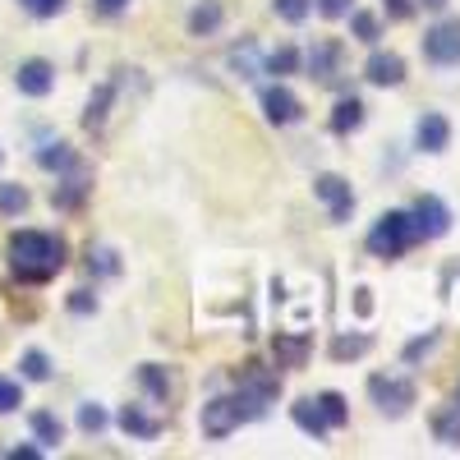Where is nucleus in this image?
<instances>
[{
    "label": "nucleus",
    "instance_id": "1a4fd4ad",
    "mask_svg": "<svg viewBox=\"0 0 460 460\" xmlns=\"http://www.w3.org/2000/svg\"><path fill=\"white\" fill-rule=\"evenodd\" d=\"M14 84H19L23 97H47V93L56 88V69H51L47 60H23L19 74H14Z\"/></svg>",
    "mask_w": 460,
    "mask_h": 460
},
{
    "label": "nucleus",
    "instance_id": "423d86ee",
    "mask_svg": "<svg viewBox=\"0 0 460 460\" xmlns=\"http://www.w3.org/2000/svg\"><path fill=\"white\" fill-rule=\"evenodd\" d=\"M410 221H414V230H419V240H442L447 230H451V208H447L442 199L424 194V199L414 203Z\"/></svg>",
    "mask_w": 460,
    "mask_h": 460
},
{
    "label": "nucleus",
    "instance_id": "a878e982",
    "mask_svg": "<svg viewBox=\"0 0 460 460\" xmlns=\"http://www.w3.org/2000/svg\"><path fill=\"white\" fill-rule=\"evenodd\" d=\"M350 28H355V37H359V42H377V14H368V10H355V14H350Z\"/></svg>",
    "mask_w": 460,
    "mask_h": 460
},
{
    "label": "nucleus",
    "instance_id": "4468645a",
    "mask_svg": "<svg viewBox=\"0 0 460 460\" xmlns=\"http://www.w3.org/2000/svg\"><path fill=\"white\" fill-rule=\"evenodd\" d=\"M364 125V102L359 97H341L336 111H332V129L336 134H355Z\"/></svg>",
    "mask_w": 460,
    "mask_h": 460
},
{
    "label": "nucleus",
    "instance_id": "c85d7f7f",
    "mask_svg": "<svg viewBox=\"0 0 460 460\" xmlns=\"http://www.w3.org/2000/svg\"><path fill=\"white\" fill-rule=\"evenodd\" d=\"M295 65H299V51L295 47H281V51L267 56V74H290Z\"/></svg>",
    "mask_w": 460,
    "mask_h": 460
},
{
    "label": "nucleus",
    "instance_id": "ddd939ff",
    "mask_svg": "<svg viewBox=\"0 0 460 460\" xmlns=\"http://www.w3.org/2000/svg\"><path fill=\"white\" fill-rule=\"evenodd\" d=\"M290 419L309 433V438H327L332 429H327V419H323V410H318V401H295L290 405Z\"/></svg>",
    "mask_w": 460,
    "mask_h": 460
},
{
    "label": "nucleus",
    "instance_id": "cd10ccee",
    "mask_svg": "<svg viewBox=\"0 0 460 460\" xmlns=\"http://www.w3.org/2000/svg\"><path fill=\"white\" fill-rule=\"evenodd\" d=\"M79 429H84V433H102V429H106V410L93 405V401L79 405Z\"/></svg>",
    "mask_w": 460,
    "mask_h": 460
},
{
    "label": "nucleus",
    "instance_id": "b1692460",
    "mask_svg": "<svg viewBox=\"0 0 460 460\" xmlns=\"http://www.w3.org/2000/svg\"><path fill=\"white\" fill-rule=\"evenodd\" d=\"M272 10L286 23H304V19H309V10H314V0H272Z\"/></svg>",
    "mask_w": 460,
    "mask_h": 460
},
{
    "label": "nucleus",
    "instance_id": "c756f323",
    "mask_svg": "<svg viewBox=\"0 0 460 460\" xmlns=\"http://www.w3.org/2000/svg\"><path fill=\"white\" fill-rule=\"evenodd\" d=\"M277 359L295 368V364L304 359V341H295V336H277Z\"/></svg>",
    "mask_w": 460,
    "mask_h": 460
},
{
    "label": "nucleus",
    "instance_id": "2eb2a0df",
    "mask_svg": "<svg viewBox=\"0 0 460 460\" xmlns=\"http://www.w3.org/2000/svg\"><path fill=\"white\" fill-rule=\"evenodd\" d=\"M120 429H125L129 438H157V433H162V419L143 414L138 405H125V410H120Z\"/></svg>",
    "mask_w": 460,
    "mask_h": 460
},
{
    "label": "nucleus",
    "instance_id": "393cba45",
    "mask_svg": "<svg viewBox=\"0 0 460 460\" xmlns=\"http://www.w3.org/2000/svg\"><path fill=\"white\" fill-rule=\"evenodd\" d=\"M106 106H111V84L97 88V97L88 102V115H84V125H88V129H97V125L106 120Z\"/></svg>",
    "mask_w": 460,
    "mask_h": 460
},
{
    "label": "nucleus",
    "instance_id": "aec40b11",
    "mask_svg": "<svg viewBox=\"0 0 460 460\" xmlns=\"http://www.w3.org/2000/svg\"><path fill=\"white\" fill-rule=\"evenodd\" d=\"M19 368H23V377H28V382H47V377H51V359H47L42 350H23Z\"/></svg>",
    "mask_w": 460,
    "mask_h": 460
},
{
    "label": "nucleus",
    "instance_id": "58836bf2",
    "mask_svg": "<svg viewBox=\"0 0 460 460\" xmlns=\"http://www.w3.org/2000/svg\"><path fill=\"white\" fill-rule=\"evenodd\" d=\"M424 5H442V0H424Z\"/></svg>",
    "mask_w": 460,
    "mask_h": 460
},
{
    "label": "nucleus",
    "instance_id": "bb28decb",
    "mask_svg": "<svg viewBox=\"0 0 460 460\" xmlns=\"http://www.w3.org/2000/svg\"><path fill=\"white\" fill-rule=\"evenodd\" d=\"M364 350H368V336H336V345H332L336 359H355V355H364Z\"/></svg>",
    "mask_w": 460,
    "mask_h": 460
},
{
    "label": "nucleus",
    "instance_id": "ea45409f",
    "mask_svg": "<svg viewBox=\"0 0 460 460\" xmlns=\"http://www.w3.org/2000/svg\"><path fill=\"white\" fill-rule=\"evenodd\" d=\"M456 405H460V387H456Z\"/></svg>",
    "mask_w": 460,
    "mask_h": 460
},
{
    "label": "nucleus",
    "instance_id": "9b49d317",
    "mask_svg": "<svg viewBox=\"0 0 460 460\" xmlns=\"http://www.w3.org/2000/svg\"><path fill=\"white\" fill-rule=\"evenodd\" d=\"M414 138H419V147H424V152H447V143H451V120H447V115H438V111L419 115Z\"/></svg>",
    "mask_w": 460,
    "mask_h": 460
},
{
    "label": "nucleus",
    "instance_id": "dca6fc26",
    "mask_svg": "<svg viewBox=\"0 0 460 460\" xmlns=\"http://www.w3.org/2000/svg\"><path fill=\"white\" fill-rule=\"evenodd\" d=\"M217 28H221V5H217V0H199V5L189 10V32L208 37V32H217Z\"/></svg>",
    "mask_w": 460,
    "mask_h": 460
},
{
    "label": "nucleus",
    "instance_id": "a211bd4d",
    "mask_svg": "<svg viewBox=\"0 0 460 460\" xmlns=\"http://www.w3.org/2000/svg\"><path fill=\"white\" fill-rule=\"evenodd\" d=\"M318 410H323V419H327V429H345V419H350V405H345L341 392H323V396H318Z\"/></svg>",
    "mask_w": 460,
    "mask_h": 460
},
{
    "label": "nucleus",
    "instance_id": "2f4dec72",
    "mask_svg": "<svg viewBox=\"0 0 460 460\" xmlns=\"http://www.w3.org/2000/svg\"><path fill=\"white\" fill-rule=\"evenodd\" d=\"M84 194H88V184H84V180H65V189L56 194V203H60V208H74Z\"/></svg>",
    "mask_w": 460,
    "mask_h": 460
},
{
    "label": "nucleus",
    "instance_id": "c9c22d12",
    "mask_svg": "<svg viewBox=\"0 0 460 460\" xmlns=\"http://www.w3.org/2000/svg\"><path fill=\"white\" fill-rule=\"evenodd\" d=\"M433 345H438V336H424V341H410V345H405V359L414 364V359L424 355V350H433Z\"/></svg>",
    "mask_w": 460,
    "mask_h": 460
},
{
    "label": "nucleus",
    "instance_id": "39448f33",
    "mask_svg": "<svg viewBox=\"0 0 460 460\" xmlns=\"http://www.w3.org/2000/svg\"><path fill=\"white\" fill-rule=\"evenodd\" d=\"M424 56L433 65H460V19H442L424 32Z\"/></svg>",
    "mask_w": 460,
    "mask_h": 460
},
{
    "label": "nucleus",
    "instance_id": "f3484780",
    "mask_svg": "<svg viewBox=\"0 0 460 460\" xmlns=\"http://www.w3.org/2000/svg\"><path fill=\"white\" fill-rule=\"evenodd\" d=\"M433 438L442 447H460V405H447L433 414Z\"/></svg>",
    "mask_w": 460,
    "mask_h": 460
},
{
    "label": "nucleus",
    "instance_id": "0eeeda50",
    "mask_svg": "<svg viewBox=\"0 0 460 460\" xmlns=\"http://www.w3.org/2000/svg\"><path fill=\"white\" fill-rule=\"evenodd\" d=\"M314 194L327 203L332 221H350V212H355V194H350V184H345L341 175H318V180H314Z\"/></svg>",
    "mask_w": 460,
    "mask_h": 460
},
{
    "label": "nucleus",
    "instance_id": "72a5a7b5",
    "mask_svg": "<svg viewBox=\"0 0 460 460\" xmlns=\"http://www.w3.org/2000/svg\"><path fill=\"white\" fill-rule=\"evenodd\" d=\"M318 14H327V19H345V14H350V0H318Z\"/></svg>",
    "mask_w": 460,
    "mask_h": 460
},
{
    "label": "nucleus",
    "instance_id": "f03ea898",
    "mask_svg": "<svg viewBox=\"0 0 460 460\" xmlns=\"http://www.w3.org/2000/svg\"><path fill=\"white\" fill-rule=\"evenodd\" d=\"M414 240H419V230H414L410 212H382L377 226L368 230V253L373 258H401Z\"/></svg>",
    "mask_w": 460,
    "mask_h": 460
},
{
    "label": "nucleus",
    "instance_id": "473e14b6",
    "mask_svg": "<svg viewBox=\"0 0 460 460\" xmlns=\"http://www.w3.org/2000/svg\"><path fill=\"white\" fill-rule=\"evenodd\" d=\"M23 10H32L37 19H51V14L65 10V0H23Z\"/></svg>",
    "mask_w": 460,
    "mask_h": 460
},
{
    "label": "nucleus",
    "instance_id": "20e7f679",
    "mask_svg": "<svg viewBox=\"0 0 460 460\" xmlns=\"http://www.w3.org/2000/svg\"><path fill=\"white\" fill-rule=\"evenodd\" d=\"M240 424H249V410L240 396H217L203 405V433L208 438H230Z\"/></svg>",
    "mask_w": 460,
    "mask_h": 460
},
{
    "label": "nucleus",
    "instance_id": "412c9836",
    "mask_svg": "<svg viewBox=\"0 0 460 460\" xmlns=\"http://www.w3.org/2000/svg\"><path fill=\"white\" fill-rule=\"evenodd\" d=\"M37 162H42L47 171H69V166H74V152H69L65 143H47L42 152H37Z\"/></svg>",
    "mask_w": 460,
    "mask_h": 460
},
{
    "label": "nucleus",
    "instance_id": "7c9ffc66",
    "mask_svg": "<svg viewBox=\"0 0 460 460\" xmlns=\"http://www.w3.org/2000/svg\"><path fill=\"white\" fill-rule=\"evenodd\" d=\"M19 405H23V396H19V382L0 377V414H10V410H19Z\"/></svg>",
    "mask_w": 460,
    "mask_h": 460
},
{
    "label": "nucleus",
    "instance_id": "f8f14e48",
    "mask_svg": "<svg viewBox=\"0 0 460 460\" xmlns=\"http://www.w3.org/2000/svg\"><path fill=\"white\" fill-rule=\"evenodd\" d=\"M262 111H267V120H272V125H295L299 120V97L277 84V88L262 93Z\"/></svg>",
    "mask_w": 460,
    "mask_h": 460
},
{
    "label": "nucleus",
    "instance_id": "9d476101",
    "mask_svg": "<svg viewBox=\"0 0 460 460\" xmlns=\"http://www.w3.org/2000/svg\"><path fill=\"white\" fill-rule=\"evenodd\" d=\"M341 60H345L341 42H318V47L309 51V79H318V84H336V79H341Z\"/></svg>",
    "mask_w": 460,
    "mask_h": 460
},
{
    "label": "nucleus",
    "instance_id": "f257e3e1",
    "mask_svg": "<svg viewBox=\"0 0 460 460\" xmlns=\"http://www.w3.org/2000/svg\"><path fill=\"white\" fill-rule=\"evenodd\" d=\"M5 253H10V272L19 281H32V286L51 281L65 267V240L47 235V230H19V235H10Z\"/></svg>",
    "mask_w": 460,
    "mask_h": 460
},
{
    "label": "nucleus",
    "instance_id": "6e6552de",
    "mask_svg": "<svg viewBox=\"0 0 460 460\" xmlns=\"http://www.w3.org/2000/svg\"><path fill=\"white\" fill-rule=\"evenodd\" d=\"M364 79L377 84V88H396V84L405 79V60H401L396 51H373L368 65H364Z\"/></svg>",
    "mask_w": 460,
    "mask_h": 460
},
{
    "label": "nucleus",
    "instance_id": "4c0bfd02",
    "mask_svg": "<svg viewBox=\"0 0 460 460\" xmlns=\"http://www.w3.org/2000/svg\"><path fill=\"white\" fill-rule=\"evenodd\" d=\"M125 5H129V0H97V10H102V14H120Z\"/></svg>",
    "mask_w": 460,
    "mask_h": 460
},
{
    "label": "nucleus",
    "instance_id": "4be33fe9",
    "mask_svg": "<svg viewBox=\"0 0 460 460\" xmlns=\"http://www.w3.org/2000/svg\"><path fill=\"white\" fill-rule=\"evenodd\" d=\"M0 212H5V217L28 212V189H19V184H0Z\"/></svg>",
    "mask_w": 460,
    "mask_h": 460
},
{
    "label": "nucleus",
    "instance_id": "7ed1b4c3",
    "mask_svg": "<svg viewBox=\"0 0 460 460\" xmlns=\"http://www.w3.org/2000/svg\"><path fill=\"white\" fill-rule=\"evenodd\" d=\"M368 396H373V405L382 414L401 419L414 405V382L410 377H392V373H377V377H368Z\"/></svg>",
    "mask_w": 460,
    "mask_h": 460
},
{
    "label": "nucleus",
    "instance_id": "5701e85b",
    "mask_svg": "<svg viewBox=\"0 0 460 460\" xmlns=\"http://www.w3.org/2000/svg\"><path fill=\"white\" fill-rule=\"evenodd\" d=\"M138 377H143V387H147L152 396H157V401H166V392H171V382H166V373H162L157 364H143V368H138Z\"/></svg>",
    "mask_w": 460,
    "mask_h": 460
},
{
    "label": "nucleus",
    "instance_id": "f704fd0d",
    "mask_svg": "<svg viewBox=\"0 0 460 460\" xmlns=\"http://www.w3.org/2000/svg\"><path fill=\"white\" fill-rule=\"evenodd\" d=\"M69 309H74V314H93L97 299H93L88 290H74V295H69Z\"/></svg>",
    "mask_w": 460,
    "mask_h": 460
},
{
    "label": "nucleus",
    "instance_id": "e433bc0d",
    "mask_svg": "<svg viewBox=\"0 0 460 460\" xmlns=\"http://www.w3.org/2000/svg\"><path fill=\"white\" fill-rule=\"evenodd\" d=\"M355 314H359V318H368V314H373V299H368V290H364V286L355 290Z\"/></svg>",
    "mask_w": 460,
    "mask_h": 460
},
{
    "label": "nucleus",
    "instance_id": "6ab92c4d",
    "mask_svg": "<svg viewBox=\"0 0 460 460\" xmlns=\"http://www.w3.org/2000/svg\"><path fill=\"white\" fill-rule=\"evenodd\" d=\"M32 433H37V442H42V447H56V442L65 438V424H60L56 414L37 410V414H32Z\"/></svg>",
    "mask_w": 460,
    "mask_h": 460
}]
</instances>
